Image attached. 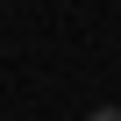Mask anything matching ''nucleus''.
Listing matches in <instances>:
<instances>
[{"label":"nucleus","mask_w":121,"mask_h":121,"mask_svg":"<svg viewBox=\"0 0 121 121\" xmlns=\"http://www.w3.org/2000/svg\"><path fill=\"white\" fill-rule=\"evenodd\" d=\"M86 121H121V107H93V114H86Z\"/></svg>","instance_id":"1"}]
</instances>
